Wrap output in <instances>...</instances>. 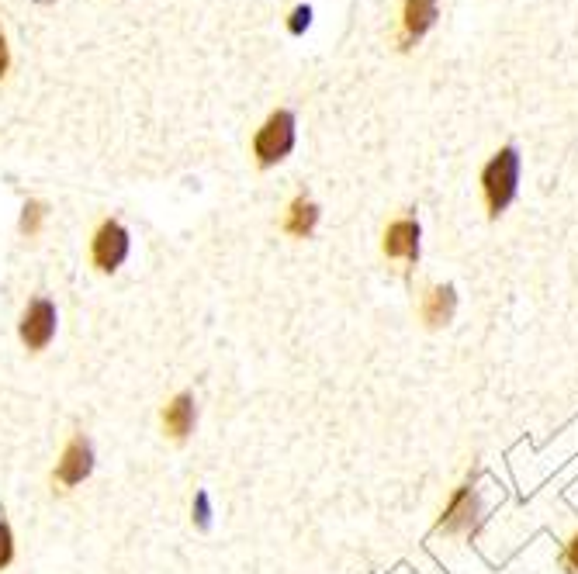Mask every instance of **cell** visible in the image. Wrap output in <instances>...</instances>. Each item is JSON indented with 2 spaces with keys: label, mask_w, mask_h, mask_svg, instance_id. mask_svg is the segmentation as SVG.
Returning <instances> with one entry per match:
<instances>
[{
  "label": "cell",
  "mask_w": 578,
  "mask_h": 574,
  "mask_svg": "<svg viewBox=\"0 0 578 574\" xmlns=\"http://www.w3.org/2000/svg\"><path fill=\"white\" fill-rule=\"evenodd\" d=\"M129 256H132L129 225L118 222V218H101L87 239V260H90V267H94V274L115 277L118 270L129 263Z\"/></svg>",
  "instance_id": "cell-1"
},
{
  "label": "cell",
  "mask_w": 578,
  "mask_h": 574,
  "mask_svg": "<svg viewBox=\"0 0 578 574\" xmlns=\"http://www.w3.org/2000/svg\"><path fill=\"white\" fill-rule=\"evenodd\" d=\"M298 142V118L295 111L277 108L267 115V122L253 132V163L260 170H270V166L284 163L291 153H295Z\"/></svg>",
  "instance_id": "cell-2"
},
{
  "label": "cell",
  "mask_w": 578,
  "mask_h": 574,
  "mask_svg": "<svg viewBox=\"0 0 578 574\" xmlns=\"http://www.w3.org/2000/svg\"><path fill=\"white\" fill-rule=\"evenodd\" d=\"M516 191H520V153L513 146L499 149L482 170V194H485V208H489V218H499L502 211L516 201Z\"/></svg>",
  "instance_id": "cell-3"
},
{
  "label": "cell",
  "mask_w": 578,
  "mask_h": 574,
  "mask_svg": "<svg viewBox=\"0 0 578 574\" xmlns=\"http://www.w3.org/2000/svg\"><path fill=\"white\" fill-rule=\"evenodd\" d=\"M97 471V447L87 433H70V440L63 443L56 457V467H52V488L59 492H73L84 481H90V474Z\"/></svg>",
  "instance_id": "cell-4"
},
{
  "label": "cell",
  "mask_w": 578,
  "mask_h": 574,
  "mask_svg": "<svg viewBox=\"0 0 578 574\" xmlns=\"http://www.w3.org/2000/svg\"><path fill=\"white\" fill-rule=\"evenodd\" d=\"M59 332V308L49 294H35L28 298V305L18 315V343L28 353H45L56 343Z\"/></svg>",
  "instance_id": "cell-5"
},
{
  "label": "cell",
  "mask_w": 578,
  "mask_h": 574,
  "mask_svg": "<svg viewBox=\"0 0 578 574\" xmlns=\"http://www.w3.org/2000/svg\"><path fill=\"white\" fill-rule=\"evenodd\" d=\"M478 519H482V495H478V488L471 485V481H464V485L457 488L454 495H450V502L444 505V512H440L437 533H444V536H468L478 526Z\"/></svg>",
  "instance_id": "cell-6"
},
{
  "label": "cell",
  "mask_w": 578,
  "mask_h": 574,
  "mask_svg": "<svg viewBox=\"0 0 578 574\" xmlns=\"http://www.w3.org/2000/svg\"><path fill=\"white\" fill-rule=\"evenodd\" d=\"M160 429L170 443H187L198 429V398L194 391H177L163 402L160 409Z\"/></svg>",
  "instance_id": "cell-7"
},
{
  "label": "cell",
  "mask_w": 578,
  "mask_h": 574,
  "mask_svg": "<svg viewBox=\"0 0 578 574\" xmlns=\"http://www.w3.org/2000/svg\"><path fill=\"white\" fill-rule=\"evenodd\" d=\"M419 236H423V229H419L416 218H395L381 236V253L388 260L419 263Z\"/></svg>",
  "instance_id": "cell-8"
},
{
  "label": "cell",
  "mask_w": 578,
  "mask_h": 574,
  "mask_svg": "<svg viewBox=\"0 0 578 574\" xmlns=\"http://www.w3.org/2000/svg\"><path fill=\"white\" fill-rule=\"evenodd\" d=\"M457 312V291L454 284H433L419 298V319L426 322V329H444L454 322Z\"/></svg>",
  "instance_id": "cell-9"
},
{
  "label": "cell",
  "mask_w": 578,
  "mask_h": 574,
  "mask_svg": "<svg viewBox=\"0 0 578 574\" xmlns=\"http://www.w3.org/2000/svg\"><path fill=\"white\" fill-rule=\"evenodd\" d=\"M319 218H322V208L315 205L309 194H295L281 215V229H284V236H291V239H309L312 232L319 229Z\"/></svg>",
  "instance_id": "cell-10"
},
{
  "label": "cell",
  "mask_w": 578,
  "mask_h": 574,
  "mask_svg": "<svg viewBox=\"0 0 578 574\" xmlns=\"http://www.w3.org/2000/svg\"><path fill=\"white\" fill-rule=\"evenodd\" d=\"M440 14V0H405V14H402V28H405V42L423 39L433 28Z\"/></svg>",
  "instance_id": "cell-11"
},
{
  "label": "cell",
  "mask_w": 578,
  "mask_h": 574,
  "mask_svg": "<svg viewBox=\"0 0 578 574\" xmlns=\"http://www.w3.org/2000/svg\"><path fill=\"white\" fill-rule=\"evenodd\" d=\"M45 218H49V205H45V201H39V198H28L25 205H21V215H18V232H21V239H35V236H42Z\"/></svg>",
  "instance_id": "cell-12"
},
{
  "label": "cell",
  "mask_w": 578,
  "mask_h": 574,
  "mask_svg": "<svg viewBox=\"0 0 578 574\" xmlns=\"http://www.w3.org/2000/svg\"><path fill=\"white\" fill-rule=\"evenodd\" d=\"M191 526L198 533H208L215 526V502H212V492H208V488H198L191 498Z\"/></svg>",
  "instance_id": "cell-13"
},
{
  "label": "cell",
  "mask_w": 578,
  "mask_h": 574,
  "mask_svg": "<svg viewBox=\"0 0 578 574\" xmlns=\"http://www.w3.org/2000/svg\"><path fill=\"white\" fill-rule=\"evenodd\" d=\"M14 557H18V540H14V526H11V519L4 516V509H0V571L11 568Z\"/></svg>",
  "instance_id": "cell-14"
},
{
  "label": "cell",
  "mask_w": 578,
  "mask_h": 574,
  "mask_svg": "<svg viewBox=\"0 0 578 574\" xmlns=\"http://www.w3.org/2000/svg\"><path fill=\"white\" fill-rule=\"evenodd\" d=\"M561 564H565L568 574H578V530L572 533V540L565 543V550H561Z\"/></svg>",
  "instance_id": "cell-15"
},
{
  "label": "cell",
  "mask_w": 578,
  "mask_h": 574,
  "mask_svg": "<svg viewBox=\"0 0 578 574\" xmlns=\"http://www.w3.org/2000/svg\"><path fill=\"white\" fill-rule=\"evenodd\" d=\"M309 21H312V7H295V11H291V21H288L291 35H302L305 28H309Z\"/></svg>",
  "instance_id": "cell-16"
},
{
  "label": "cell",
  "mask_w": 578,
  "mask_h": 574,
  "mask_svg": "<svg viewBox=\"0 0 578 574\" xmlns=\"http://www.w3.org/2000/svg\"><path fill=\"white\" fill-rule=\"evenodd\" d=\"M7 66H11V52H7V39L0 35V77L7 73Z\"/></svg>",
  "instance_id": "cell-17"
},
{
  "label": "cell",
  "mask_w": 578,
  "mask_h": 574,
  "mask_svg": "<svg viewBox=\"0 0 578 574\" xmlns=\"http://www.w3.org/2000/svg\"><path fill=\"white\" fill-rule=\"evenodd\" d=\"M39 4H52V0H39Z\"/></svg>",
  "instance_id": "cell-18"
}]
</instances>
